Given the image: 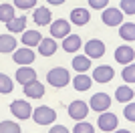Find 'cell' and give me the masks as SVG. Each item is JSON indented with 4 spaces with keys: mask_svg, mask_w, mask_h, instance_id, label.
<instances>
[{
    "mask_svg": "<svg viewBox=\"0 0 135 133\" xmlns=\"http://www.w3.org/2000/svg\"><path fill=\"white\" fill-rule=\"evenodd\" d=\"M46 81L52 85V87H67L69 81H71V77H69V71L65 69V66H56V69H51L49 71V75H46Z\"/></svg>",
    "mask_w": 135,
    "mask_h": 133,
    "instance_id": "cell-1",
    "label": "cell"
},
{
    "mask_svg": "<svg viewBox=\"0 0 135 133\" xmlns=\"http://www.w3.org/2000/svg\"><path fill=\"white\" fill-rule=\"evenodd\" d=\"M16 49V39L10 34H2L0 36V53H12Z\"/></svg>",
    "mask_w": 135,
    "mask_h": 133,
    "instance_id": "cell-19",
    "label": "cell"
},
{
    "mask_svg": "<svg viewBox=\"0 0 135 133\" xmlns=\"http://www.w3.org/2000/svg\"><path fill=\"white\" fill-rule=\"evenodd\" d=\"M32 119L38 123V125H51L56 119V113L51 107H36V109L32 111Z\"/></svg>",
    "mask_w": 135,
    "mask_h": 133,
    "instance_id": "cell-2",
    "label": "cell"
},
{
    "mask_svg": "<svg viewBox=\"0 0 135 133\" xmlns=\"http://www.w3.org/2000/svg\"><path fill=\"white\" fill-rule=\"evenodd\" d=\"M115 133H131V131H127V129H119V131H115Z\"/></svg>",
    "mask_w": 135,
    "mask_h": 133,
    "instance_id": "cell-36",
    "label": "cell"
},
{
    "mask_svg": "<svg viewBox=\"0 0 135 133\" xmlns=\"http://www.w3.org/2000/svg\"><path fill=\"white\" fill-rule=\"evenodd\" d=\"M75 133H93V125H91V123L81 121V123H77V127H75Z\"/></svg>",
    "mask_w": 135,
    "mask_h": 133,
    "instance_id": "cell-30",
    "label": "cell"
},
{
    "mask_svg": "<svg viewBox=\"0 0 135 133\" xmlns=\"http://www.w3.org/2000/svg\"><path fill=\"white\" fill-rule=\"evenodd\" d=\"M97 125H99V129H101V131L111 133V131H115V129H117L119 119H117L115 115H113V113H101V117H99Z\"/></svg>",
    "mask_w": 135,
    "mask_h": 133,
    "instance_id": "cell-6",
    "label": "cell"
},
{
    "mask_svg": "<svg viewBox=\"0 0 135 133\" xmlns=\"http://www.w3.org/2000/svg\"><path fill=\"white\" fill-rule=\"evenodd\" d=\"M10 111L14 113L16 119H28V117L32 115V107H30V103H26V101H12Z\"/></svg>",
    "mask_w": 135,
    "mask_h": 133,
    "instance_id": "cell-5",
    "label": "cell"
},
{
    "mask_svg": "<svg viewBox=\"0 0 135 133\" xmlns=\"http://www.w3.org/2000/svg\"><path fill=\"white\" fill-rule=\"evenodd\" d=\"M14 6L18 8H30V6H36V0H14Z\"/></svg>",
    "mask_w": 135,
    "mask_h": 133,
    "instance_id": "cell-32",
    "label": "cell"
},
{
    "mask_svg": "<svg viewBox=\"0 0 135 133\" xmlns=\"http://www.w3.org/2000/svg\"><path fill=\"white\" fill-rule=\"evenodd\" d=\"M85 53H87V59H101L105 55V44L101 40L93 39L85 44Z\"/></svg>",
    "mask_w": 135,
    "mask_h": 133,
    "instance_id": "cell-7",
    "label": "cell"
},
{
    "mask_svg": "<svg viewBox=\"0 0 135 133\" xmlns=\"http://www.w3.org/2000/svg\"><path fill=\"white\" fill-rule=\"evenodd\" d=\"M87 113H89V105L85 103V101H73L71 105H69V115H71V119H85L87 117Z\"/></svg>",
    "mask_w": 135,
    "mask_h": 133,
    "instance_id": "cell-8",
    "label": "cell"
},
{
    "mask_svg": "<svg viewBox=\"0 0 135 133\" xmlns=\"http://www.w3.org/2000/svg\"><path fill=\"white\" fill-rule=\"evenodd\" d=\"M0 133H20V125L14 121H2L0 123Z\"/></svg>",
    "mask_w": 135,
    "mask_h": 133,
    "instance_id": "cell-27",
    "label": "cell"
},
{
    "mask_svg": "<svg viewBox=\"0 0 135 133\" xmlns=\"http://www.w3.org/2000/svg\"><path fill=\"white\" fill-rule=\"evenodd\" d=\"M49 133H69V129H67V127H62V125H55V127H52Z\"/></svg>",
    "mask_w": 135,
    "mask_h": 133,
    "instance_id": "cell-35",
    "label": "cell"
},
{
    "mask_svg": "<svg viewBox=\"0 0 135 133\" xmlns=\"http://www.w3.org/2000/svg\"><path fill=\"white\" fill-rule=\"evenodd\" d=\"M12 91V81L6 75H2L0 73V93H4V95H8Z\"/></svg>",
    "mask_w": 135,
    "mask_h": 133,
    "instance_id": "cell-28",
    "label": "cell"
},
{
    "mask_svg": "<svg viewBox=\"0 0 135 133\" xmlns=\"http://www.w3.org/2000/svg\"><path fill=\"white\" fill-rule=\"evenodd\" d=\"M125 117L129 119V121H135V105L129 103V105L125 107Z\"/></svg>",
    "mask_w": 135,
    "mask_h": 133,
    "instance_id": "cell-33",
    "label": "cell"
},
{
    "mask_svg": "<svg viewBox=\"0 0 135 133\" xmlns=\"http://www.w3.org/2000/svg\"><path fill=\"white\" fill-rule=\"evenodd\" d=\"M113 77H115V71H113L111 65H101V66H97L95 73H93L95 83H109Z\"/></svg>",
    "mask_w": 135,
    "mask_h": 133,
    "instance_id": "cell-9",
    "label": "cell"
},
{
    "mask_svg": "<svg viewBox=\"0 0 135 133\" xmlns=\"http://www.w3.org/2000/svg\"><path fill=\"white\" fill-rule=\"evenodd\" d=\"M111 107V97L107 93H95L91 97V109L99 111V113H105V111Z\"/></svg>",
    "mask_w": 135,
    "mask_h": 133,
    "instance_id": "cell-3",
    "label": "cell"
},
{
    "mask_svg": "<svg viewBox=\"0 0 135 133\" xmlns=\"http://www.w3.org/2000/svg\"><path fill=\"white\" fill-rule=\"evenodd\" d=\"M81 49V36L79 34H69L67 39L62 40V50L67 53H77Z\"/></svg>",
    "mask_w": 135,
    "mask_h": 133,
    "instance_id": "cell-15",
    "label": "cell"
},
{
    "mask_svg": "<svg viewBox=\"0 0 135 133\" xmlns=\"http://www.w3.org/2000/svg\"><path fill=\"white\" fill-rule=\"evenodd\" d=\"M107 4H109L107 0H89V6H93V8H103Z\"/></svg>",
    "mask_w": 135,
    "mask_h": 133,
    "instance_id": "cell-34",
    "label": "cell"
},
{
    "mask_svg": "<svg viewBox=\"0 0 135 133\" xmlns=\"http://www.w3.org/2000/svg\"><path fill=\"white\" fill-rule=\"evenodd\" d=\"M40 40H42V36H40V32H36V30H26V32L22 34V42L26 44V49L38 44Z\"/></svg>",
    "mask_w": 135,
    "mask_h": 133,
    "instance_id": "cell-21",
    "label": "cell"
},
{
    "mask_svg": "<svg viewBox=\"0 0 135 133\" xmlns=\"http://www.w3.org/2000/svg\"><path fill=\"white\" fill-rule=\"evenodd\" d=\"M91 83H93V79L87 77V75H77L75 81H73V85H75L77 91H87V89H91Z\"/></svg>",
    "mask_w": 135,
    "mask_h": 133,
    "instance_id": "cell-23",
    "label": "cell"
},
{
    "mask_svg": "<svg viewBox=\"0 0 135 133\" xmlns=\"http://www.w3.org/2000/svg\"><path fill=\"white\" fill-rule=\"evenodd\" d=\"M121 20H123V14L117 8H107L103 12V22L107 26H117V24H121Z\"/></svg>",
    "mask_w": 135,
    "mask_h": 133,
    "instance_id": "cell-11",
    "label": "cell"
},
{
    "mask_svg": "<svg viewBox=\"0 0 135 133\" xmlns=\"http://www.w3.org/2000/svg\"><path fill=\"white\" fill-rule=\"evenodd\" d=\"M73 69L79 71V75H85V71L91 69V59H87V56H75L73 59Z\"/></svg>",
    "mask_w": 135,
    "mask_h": 133,
    "instance_id": "cell-20",
    "label": "cell"
},
{
    "mask_svg": "<svg viewBox=\"0 0 135 133\" xmlns=\"http://www.w3.org/2000/svg\"><path fill=\"white\" fill-rule=\"evenodd\" d=\"M34 22H36L38 26H46V24L51 22V10L45 8V6H38V8L34 10Z\"/></svg>",
    "mask_w": 135,
    "mask_h": 133,
    "instance_id": "cell-18",
    "label": "cell"
},
{
    "mask_svg": "<svg viewBox=\"0 0 135 133\" xmlns=\"http://www.w3.org/2000/svg\"><path fill=\"white\" fill-rule=\"evenodd\" d=\"M0 20L2 22H8L14 20V6L8 4V2H4V4H0Z\"/></svg>",
    "mask_w": 135,
    "mask_h": 133,
    "instance_id": "cell-22",
    "label": "cell"
},
{
    "mask_svg": "<svg viewBox=\"0 0 135 133\" xmlns=\"http://www.w3.org/2000/svg\"><path fill=\"white\" fill-rule=\"evenodd\" d=\"M135 59V50L131 49V46H119L117 50H115V61L121 63V65H131Z\"/></svg>",
    "mask_w": 135,
    "mask_h": 133,
    "instance_id": "cell-10",
    "label": "cell"
},
{
    "mask_svg": "<svg viewBox=\"0 0 135 133\" xmlns=\"http://www.w3.org/2000/svg\"><path fill=\"white\" fill-rule=\"evenodd\" d=\"M16 81L20 85L32 83V81H36V71H32L30 66H20V69L16 71Z\"/></svg>",
    "mask_w": 135,
    "mask_h": 133,
    "instance_id": "cell-13",
    "label": "cell"
},
{
    "mask_svg": "<svg viewBox=\"0 0 135 133\" xmlns=\"http://www.w3.org/2000/svg\"><path fill=\"white\" fill-rule=\"evenodd\" d=\"M24 95L30 97V99H40L45 95V85L38 83V81H32V83L24 85Z\"/></svg>",
    "mask_w": 135,
    "mask_h": 133,
    "instance_id": "cell-12",
    "label": "cell"
},
{
    "mask_svg": "<svg viewBox=\"0 0 135 133\" xmlns=\"http://www.w3.org/2000/svg\"><path fill=\"white\" fill-rule=\"evenodd\" d=\"M24 26H26V18L24 16H18V18H14V20H10L6 24V28L10 32H20V30H24Z\"/></svg>",
    "mask_w": 135,
    "mask_h": 133,
    "instance_id": "cell-26",
    "label": "cell"
},
{
    "mask_svg": "<svg viewBox=\"0 0 135 133\" xmlns=\"http://www.w3.org/2000/svg\"><path fill=\"white\" fill-rule=\"evenodd\" d=\"M32 61H34V53L30 49H20L14 53V63H18V65H30Z\"/></svg>",
    "mask_w": 135,
    "mask_h": 133,
    "instance_id": "cell-17",
    "label": "cell"
},
{
    "mask_svg": "<svg viewBox=\"0 0 135 133\" xmlns=\"http://www.w3.org/2000/svg\"><path fill=\"white\" fill-rule=\"evenodd\" d=\"M38 53L42 56H52L56 53V42L55 39H42L38 42Z\"/></svg>",
    "mask_w": 135,
    "mask_h": 133,
    "instance_id": "cell-16",
    "label": "cell"
},
{
    "mask_svg": "<svg viewBox=\"0 0 135 133\" xmlns=\"http://www.w3.org/2000/svg\"><path fill=\"white\" fill-rule=\"evenodd\" d=\"M119 34H121V39H125V40H135V24H133V22H125V24H121Z\"/></svg>",
    "mask_w": 135,
    "mask_h": 133,
    "instance_id": "cell-24",
    "label": "cell"
},
{
    "mask_svg": "<svg viewBox=\"0 0 135 133\" xmlns=\"http://www.w3.org/2000/svg\"><path fill=\"white\" fill-rule=\"evenodd\" d=\"M123 79L127 81V83H133L135 81V66L133 65H127L123 69Z\"/></svg>",
    "mask_w": 135,
    "mask_h": 133,
    "instance_id": "cell-29",
    "label": "cell"
},
{
    "mask_svg": "<svg viewBox=\"0 0 135 133\" xmlns=\"http://www.w3.org/2000/svg\"><path fill=\"white\" fill-rule=\"evenodd\" d=\"M115 97H117V101H121V103H129V101L133 99V89L131 87H119L117 91H115Z\"/></svg>",
    "mask_w": 135,
    "mask_h": 133,
    "instance_id": "cell-25",
    "label": "cell"
},
{
    "mask_svg": "<svg viewBox=\"0 0 135 133\" xmlns=\"http://www.w3.org/2000/svg\"><path fill=\"white\" fill-rule=\"evenodd\" d=\"M69 32H71V22H67L65 18H59V20L51 22V34L55 39H67Z\"/></svg>",
    "mask_w": 135,
    "mask_h": 133,
    "instance_id": "cell-4",
    "label": "cell"
},
{
    "mask_svg": "<svg viewBox=\"0 0 135 133\" xmlns=\"http://www.w3.org/2000/svg\"><path fill=\"white\" fill-rule=\"evenodd\" d=\"M91 18L89 10L87 8H75V10H71V22L73 24H77V26H83V24H87Z\"/></svg>",
    "mask_w": 135,
    "mask_h": 133,
    "instance_id": "cell-14",
    "label": "cell"
},
{
    "mask_svg": "<svg viewBox=\"0 0 135 133\" xmlns=\"http://www.w3.org/2000/svg\"><path fill=\"white\" fill-rule=\"evenodd\" d=\"M121 8L127 14H135V2L133 0H121Z\"/></svg>",
    "mask_w": 135,
    "mask_h": 133,
    "instance_id": "cell-31",
    "label": "cell"
}]
</instances>
